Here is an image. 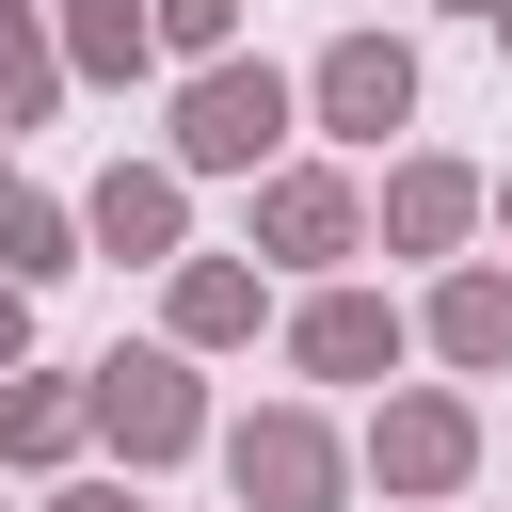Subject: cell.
Masks as SVG:
<instances>
[{
	"instance_id": "6da1fadb",
	"label": "cell",
	"mask_w": 512,
	"mask_h": 512,
	"mask_svg": "<svg viewBox=\"0 0 512 512\" xmlns=\"http://www.w3.org/2000/svg\"><path fill=\"white\" fill-rule=\"evenodd\" d=\"M288 144H304V96H288V64H272V48H224V64H176V112H160V160H176L192 192H208V176H240V192H256V176H272Z\"/></svg>"
},
{
	"instance_id": "7a4b0ae2",
	"label": "cell",
	"mask_w": 512,
	"mask_h": 512,
	"mask_svg": "<svg viewBox=\"0 0 512 512\" xmlns=\"http://www.w3.org/2000/svg\"><path fill=\"white\" fill-rule=\"evenodd\" d=\"M80 448H112V480L192 464V448H208V368L160 352V336H112V352L80 368Z\"/></svg>"
},
{
	"instance_id": "3957f363",
	"label": "cell",
	"mask_w": 512,
	"mask_h": 512,
	"mask_svg": "<svg viewBox=\"0 0 512 512\" xmlns=\"http://www.w3.org/2000/svg\"><path fill=\"white\" fill-rule=\"evenodd\" d=\"M208 464H224L240 512H352V432H336L320 400H240V416H208Z\"/></svg>"
},
{
	"instance_id": "277c9868",
	"label": "cell",
	"mask_w": 512,
	"mask_h": 512,
	"mask_svg": "<svg viewBox=\"0 0 512 512\" xmlns=\"http://www.w3.org/2000/svg\"><path fill=\"white\" fill-rule=\"evenodd\" d=\"M240 256H256V272H304V288H336V272L368 256V176L288 144V160L240 192Z\"/></svg>"
},
{
	"instance_id": "5b68a950",
	"label": "cell",
	"mask_w": 512,
	"mask_h": 512,
	"mask_svg": "<svg viewBox=\"0 0 512 512\" xmlns=\"http://www.w3.org/2000/svg\"><path fill=\"white\" fill-rule=\"evenodd\" d=\"M352 480H384V512H432L480 480V400L464 384H384L368 432H352Z\"/></svg>"
},
{
	"instance_id": "8992f818",
	"label": "cell",
	"mask_w": 512,
	"mask_h": 512,
	"mask_svg": "<svg viewBox=\"0 0 512 512\" xmlns=\"http://www.w3.org/2000/svg\"><path fill=\"white\" fill-rule=\"evenodd\" d=\"M288 96H304V128H320L336 160H384V144L416 128V32H368V16L320 32V64H304Z\"/></svg>"
},
{
	"instance_id": "52a82bcc",
	"label": "cell",
	"mask_w": 512,
	"mask_h": 512,
	"mask_svg": "<svg viewBox=\"0 0 512 512\" xmlns=\"http://www.w3.org/2000/svg\"><path fill=\"white\" fill-rule=\"evenodd\" d=\"M272 336H288V368H304V384H368V400L416 368V304H400V288H368V272H336V288L272 304Z\"/></svg>"
},
{
	"instance_id": "ba28073f",
	"label": "cell",
	"mask_w": 512,
	"mask_h": 512,
	"mask_svg": "<svg viewBox=\"0 0 512 512\" xmlns=\"http://www.w3.org/2000/svg\"><path fill=\"white\" fill-rule=\"evenodd\" d=\"M64 208H80V256H112V272H176V256H192V176H176L160 144H144V160H96Z\"/></svg>"
},
{
	"instance_id": "9c48e42d",
	"label": "cell",
	"mask_w": 512,
	"mask_h": 512,
	"mask_svg": "<svg viewBox=\"0 0 512 512\" xmlns=\"http://www.w3.org/2000/svg\"><path fill=\"white\" fill-rule=\"evenodd\" d=\"M368 256H416V272L480 256V160H448V144H400V160H384V192H368Z\"/></svg>"
},
{
	"instance_id": "30bf717a",
	"label": "cell",
	"mask_w": 512,
	"mask_h": 512,
	"mask_svg": "<svg viewBox=\"0 0 512 512\" xmlns=\"http://www.w3.org/2000/svg\"><path fill=\"white\" fill-rule=\"evenodd\" d=\"M416 352L448 384H512V256H448L416 288Z\"/></svg>"
},
{
	"instance_id": "8fae6325",
	"label": "cell",
	"mask_w": 512,
	"mask_h": 512,
	"mask_svg": "<svg viewBox=\"0 0 512 512\" xmlns=\"http://www.w3.org/2000/svg\"><path fill=\"white\" fill-rule=\"evenodd\" d=\"M256 336H272V272L256 256H176L160 272V352L208 368V352H256Z\"/></svg>"
},
{
	"instance_id": "7c38bea8",
	"label": "cell",
	"mask_w": 512,
	"mask_h": 512,
	"mask_svg": "<svg viewBox=\"0 0 512 512\" xmlns=\"http://www.w3.org/2000/svg\"><path fill=\"white\" fill-rule=\"evenodd\" d=\"M48 16V64H64V96L96 80V96H128V80H160V32H144V0H32Z\"/></svg>"
},
{
	"instance_id": "4fadbf2b",
	"label": "cell",
	"mask_w": 512,
	"mask_h": 512,
	"mask_svg": "<svg viewBox=\"0 0 512 512\" xmlns=\"http://www.w3.org/2000/svg\"><path fill=\"white\" fill-rule=\"evenodd\" d=\"M64 464H80V368H16V384H0V480L48 496Z\"/></svg>"
},
{
	"instance_id": "5bb4252c",
	"label": "cell",
	"mask_w": 512,
	"mask_h": 512,
	"mask_svg": "<svg viewBox=\"0 0 512 512\" xmlns=\"http://www.w3.org/2000/svg\"><path fill=\"white\" fill-rule=\"evenodd\" d=\"M0 272L48 304V288L80 272V208H64V192H32V176H0Z\"/></svg>"
},
{
	"instance_id": "9a60e30c",
	"label": "cell",
	"mask_w": 512,
	"mask_h": 512,
	"mask_svg": "<svg viewBox=\"0 0 512 512\" xmlns=\"http://www.w3.org/2000/svg\"><path fill=\"white\" fill-rule=\"evenodd\" d=\"M48 112H64V64H48V16H32V0H0V144H16V128H48Z\"/></svg>"
},
{
	"instance_id": "2e32d148",
	"label": "cell",
	"mask_w": 512,
	"mask_h": 512,
	"mask_svg": "<svg viewBox=\"0 0 512 512\" xmlns=\"http://www.w3.org/2000/svg\"><path fill=\"white\" fill-rule=\"evenodd\" d=\"M144 32H160V64H224L240 48V0H144Z\"/></svg>"
},
{
	"instance_id": "e0dca14e",
	"label": "cell",
	"mask_w": 512,
	"mask_h": 512,
	"mask_svg": "<svg viewBox=\"0 0 512 512\" xmlns=\"http://www.w3.org/2000/svg\"><path fill=\"white\" fill-rule=\"evenodd\" d=\"M32 512H144V480H112V464H64V480H48Z\"/></svg>"
},
{
	"instance_id": "ac0fdd59",
	"label": "cell",
	"mask_w": 512,
	"mask_h": 512,
	"mask_svg": "<svg viewBox=\"0 0 512 512\" xmlns=\"http://www.w3.org/2000/svg\"><path fill=\"white\" fill-rule=\"evenodd\" d=\"M16 368H32V288L0 272V384H16Z\"/></svg>"
},
{
	"instance_id": "d6986e66",
	"label": "cell",
	"mask_w": 512,
	"mask_h": 512,
	"mask_svg": "<svg viewBox=\"0 0 512 512\" xmlns=\"http://www.w3.org/2000/svg\"><path fill=\"white\" fill-rule=\"evenodd\" d=\"M480 240H496V256H512V176H480Z\"/></svg>"
},
{
	"instance_id": "ffe728a7",
	"label": "cell",
	"mask_w": 512,
	"mask_h": 512,
	"mask_svg": "<svg viewBox=\"0 0 512 512\" xmlns=\"http://www.w3.org/2000/svg\"><path fill=\"white\" fill-rule=\"evenodd\" d=\"M432 16H496V0H432Z\"/></svg>"
},
{
	"instance_id": "44dd1931",
	"label": "cell",
	"mask_w": 512,
	"mask_h": 512,
	"mask_svg": "<svg viewBox=\"0 0 512 512\" xmlns=\"http://www.w3.org/2000/svg\"><path fill=\"white\" fill-rule=\"evenodd\" d=\"M480 32H496V48H512V0H496V16H480Z\"/></svg>"
},
{
	"instance_id": "7402d4cb",
	"label": "cell",
	"mask_w": 512,
	"mask_h": 512,
	"mask_svg": "<svg viewBox=\"0 0 512 512\" xmlns=\"http://www.w3.org/2000/svg\"><path fill=\"white\" fill-rule=\"evenodd\" d=\"M0 176H16V144H0Z\"/></svg>"
}]
</instances>
